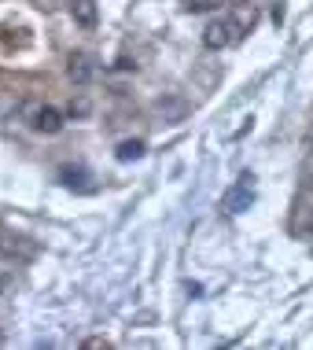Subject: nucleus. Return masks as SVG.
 Segmentation results:
<instances>
[{
    "instance_id": "10",
    "label": "nucleus",
    "mask_w": 313,
    "mask_h": 350,
    "mask_svg": "<svg viewBox=\"0 0 313 350\" xmlns=\"http://www.w3.org/2000/svg\"><path fill=\"white\" fill-rule=\"evenodd\" d=\"M70 111H74V115H89V103L78 100V103H70Z\"/></svg>"
},
{
    "instance_id": "5",
    "label": "nucleus",
    "mask_w": 313,
    "mask_h": 350,
    "mask_svg": "<svg viewBox=\"0 0 313 350\" xmlns=\"http://www.w3.org/2000/svg\"><path fill=\"white\" fill-rule=\"evenodd\" d=\"M225 15H229V23L236 26V33H251V26H254V18H258V12H254V8L251 4H232L229 8V12H225Z\"/></svg>"
},
{
    "instance_id": "3",
    "label": "nucleus",
    "mask_w": 313,
    "mask_h": 350,
    "mask_svg": "<svg viewBox=\"0 0 313 350\" xmlns=\"http://www.w3.org/2000/svg\"><path fill=\"white\" fill-rule=\"evenodd\" d=\"M26 111H30V126L37 129V133H59L63 129V115L55 107H49V103H26Z\"/></svg>"
},
{
    "instance_id": "11",
    "label": "nucleus",
    "mask_w": 313,
    "mask_h": 350,
    "mask_svg": "<svg viewBox=\"0 0 313 350\" xmlns=\"http://www.w3.org/2000/svg\"><path fill=\"white\" fill-rule=\"evenodd\" d=\"M0 284H4V277H0Z\"/></svg>"
},
{
    "instance_id": "6",
    "label": "nucleus",
    "mask_w": 313,
    "mask_h": 350,
    "mask_svg": "<svg viewBox=\"0 0 313 350\" xmlns=\"http://www.w3.org/2000/svg\"><path fill=\"white\" fill-rule=\"evenodd\" d=\"M70 15L81 26H96V4L92 0H70Z\"/></svg>"
},
{
    "instance_id": "8",
    "label": "nucleus",
    "mask_w": 313,
    "mask_h": 350,
    "mask_svg": "<svg viewBox=\"0 0 313 350\" xmlns=\"http://www.w3.org/2000/svg\"><path fill=\"white\" fill-rule=\"evenodd\" d=\"M144 155V144H140V140H122L118 144V159L122 163H133V159H140Z\"/></svg>"
},
{
    "instance_id": "1",
    "label": "nucleus",
    "mask_w": 313,
    "mask_h": 350,
    "mask_svg": "<svg viewBox=\"0 0 313 350\" xmlns=\"http://www.w3.org/2000/svg\"><path fill=\"white\" fill-rule=\"evenodd\" d=\"M236 41H243V37L236 33V26L229 23V15L210 18V23L203 26V44L210 52H221V49H229V44H236Z\"/></svg>"
},
{
    "instance_id": "2",
    "label": "nucleus",
    "mask_w": 313,
    "mask_h": 350,
    "mask_svg": "<svg viewBox=\"0 0 313 350\" xmlns=\"http://www.w3.org/2000/svg\"><path fill=\"white\" fill-rule=\"evenodd\" d=\"M251 203H254V177L243 174L240 181L221 196V211L225 214H243V211H251Z\"/></svg>"
},
{
    "instance_id": "9",
    "label": "nucleus",
    "mask_w": 313,
    "mask_h": 350,
    "mask_svg": "<svg viewBox=\"0 0 313 350\" xmlns=\"http://www.w3.org/2000/svg\"><path fill=\"white\" fill-rule=\"evenodd\" d=\"M221 4H232V0H185V12H214Z\"/></svg>"
},
{
    "instance_id": "7",
    "label": "nucleus",
    "mask_w": 313,
    "mask_h": 350,
    "mask_svg": "<svg viewBox=\"0 0 313 350\" xmlns=\"http://www.w3.org/2000/svg\"><path fill=\"white\" fill-rule=\"evenodd\" d=\"M291 232H295V236H306V232H313V206H299L295 221H291Z\"/></svg>"
},
{
    "instance_id": "4",
    "label": "nucleus",
    "mask_w": 313,
    "mask_h": 350,
    "mask_svg": "<svg viewBox=\"0 0 313 350\" xmlns=\"http://www.w3.org/2000/svg\"><path fill=\"white\" fill-rule=\"evenodd\" d=\"M92 70H96V67H92V55L89 52H74L70 59H66V74H70L74 85H85L92 78Z\"/></svg>"
}]
</instances>
